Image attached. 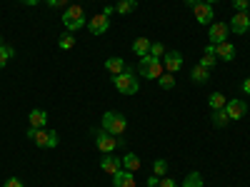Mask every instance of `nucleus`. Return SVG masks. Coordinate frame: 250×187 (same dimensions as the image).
<instances>
[{
    "instance_id": "nucleus-1",
    "label": "nucleus",
    "mask_w": 250,
    "mask_h": 187,
    "mask_svg": "<svg viewBox=\"0 0 250 187\" xmlns=\"http://www.w3.org/2000/svg\"><path fill=\"white\" fill-rule=\"evenodd\" d=\"M113 85H115L118 93H123V95H135L138 88H140V82H138V75H135L130 68H125L120 75L113 77Z\"/></svg>"
},
{
    "instance_id": "nucleus-2",
    "label": "nucleus",
    "mask_w": 250,
    "mask_h": 187,
    "mask_svg": "<svg viewBox=\"0 0 250 187\" xmlns=\"http://www.w3.org/2000/svg\"><path fill=\"white\" fill-rule=\"evenodd\" d=\"M28 140H33L38 148H58V132L45 128H28Z\"/></svg>"
},
{
    "instance_id": "nucleus-3",
    "label": "nucleus",
    "mask_w": 250,
    "mask_h": 187,
    "mask_svg": "<svg viewBox=\"0 0 250 187\" xmlns=\"http://www.w3.org/2000/svg\"><path fill=\"white\" fill-rule=\"evenodd\" d=\"M138 73L145 75L148 80H158L163 75V60L153 57V55H143L140 62H138Z\"/></svg>"
},
{
    "instance_id": "nucleus-4",
    "label": "nucleus",
    "mask_w": 250,
    "mask_h": 187,
    "mask_svg": "<svg viewBox=\"0 0 250 187\" xmlns=\"http://www.w3.org/2000/svg\"><path fill=\"white\" fill-rule=\"evenodd\" d=\"M62 25H65L68 33L80 30L83 25H85V10H83L80 5H70V8H65V15H62Z\"/></svg>"
},
{
    "instance_id": "nucleus-5",
    "label": "nucleus",
    "mask_w": 250,
    "mask_h": 187,
    "mask_svg": "<svg viewBox=\"0 0 250 187\" xmlns=\"http://www.w3.org/2000/svg\"><path fill=\"white\" fill-rule=\"evenodd\" d=\"M125 128H128V120H125V115H120V112H115V110H110V112L103 115V130H108L110 135L120 137V135L125 132Z\"/></svg>"
},
{
    "instance_id": "nucleus-6",
    "label": "nucleus",
    "mask_w": 250,
    "mask_h": 187,
    "mask_svg": "<svg viewBox=\"0 0 250 187\" xmlns=\"http://www.w3.org/2000/svg\"><path fill=\"white\" fill-rule=\"evenodd\" d=\"M93 135H95V145H98V150H100L103 155L113 152L115 148H120V145H123V140H120V137H115V135H110L108 130H95Z\"/></svg>"
},
{
    "instance_id": "nucleus-7",
    "label": "nucleus",
    "mask_w": 250,
    "mask_h": 187,
    "mask_svg": "<svg viewBox=\"0 0 250 187\" xmlns=\"http://www.w3.org/2000/svg\"><path fill=\"white\" fill-rule=\"evenodd\" d=\"M108 28H110V18H108L105 13H98V15H93V18L88 20V30H90V35H105Z\"/></svg>"
},
{
    "instance_id": "nucleus-8",
    "label": "nucleus",
    "mask_w": 250,
    "mask_h": 187,
    "mask_svg": "<svg viewBox=\"0 0 250 187\" xmlns=\"http://www.w3.org/2000/svg\"><path fill=\"white\" fill-rule=\"evenodd\" d=\"M228 33H230V28H228L225 23H210V30H208V40H210V45L225 43V40H228Z\"/></svg>"
},
{
    "instance_id": "nucleus-9",
    "label": "nucleus",
    "mask_w": 250,
    "mask_h": 187,
    "mask_svg": "<svg viewBox=\"0 0 250 187\" xmlns=\"http://www.w3.org/2000/svg\"><path fill=\"white\" fill-rule=\"evenodd\" d=\"M225 112H228V117H230V120H243L245 115H248V105H245V102L243 100H228L225 102Z\"/></svg>"
},
{
    "instance_id": "nucleus-10",
    "label": "nucleus",
    "mask_w": 250,
    "mask_h": 187,
    "mask_svg": "<svg viewBox=\"0 0 250 187\" xmlns=\"http://www.w3.org/2000/svg\"><path fill=\"white\" fill-rule=\"evenodd\" d=\"M230 28L233 33H238V35H245L248 30H250V15L248 13H235L233 18H230Z\"/></svg>"
},
{
    "instance_id": "nucleus-11",
    "label": "nucleus",
    "mask_w": 250,
    "mask_h": 187,
    "mask_svg": "<svg viewBox=\"0 0 250 187\" xmlns=\"http://www.w3.org/2000/svg\"><path fill=\"white\" fill-rule=\"evenodd\" d=\"M100 168H103V172H105V175H115V172L123 170V160L108 152V155L100 157Z\"/></svg>"
},
{
    "instance_id": "nucleus-12",
    "label": "nucleus",
    "mask_w": 250,
    "mask_h": 187,
    "mask_svg": "<svg viewBox=\"0 0 250 187\" xmlns=\"http://www.w3.org/2000/svg\"><path fill=\"white\" fill-rule=\"evenodd\" d=\"M193 13H195V20L200 25H210L213 23V5H208V3H198L195 8H193Z\"/></svg>"
},
{
    "instance_id": "nucleus-13",
    "label": "nucleus",
    "mask_w": 250,
    "mask_h": 187,
    "mask_svg": "<svg viewBox=\"0 0 250 187\" xmlns=\"http://www.w3.org/2000/svg\"><path fill=\"white\" fill-rule=\"evenodd\" d=\"M163 62H165L163 68L168 70V73H178V70L183 68V53H178V50H170V53H165Z\"/></svg>"
},
{
    "instance_id": "nucleus-14",
    "label": "nucleus",
    "mask_w": 250,
    "mask_h": 187,
    "mask_svg": "<svg viewBox=\"0 0 250 187\" xmlns=\"http://www.w3.org/2000/svg\"><path fill=\"white\" fill-rule=\"evenodd\" d=\"M215 55H218V60H225V62H230V60H235V45L233 43H218L215 45Z\"/></svg>"
},
{
    "instance_id": "nucleus-15",
    "label": "nucleus",
    "mask_w": 250,
    "mask_h": 187,
    "mask_svg": "<svg viewBox=\"0 0 250 187\" xmlns=\"http://www.w3.org/2000/svg\"><path fill=\"white\" fill-rule=\"evenodd\" d=\"M113 187H135V175L128 170H120L113 175Z\"/></svg>"
},
{
    "instance_id": "nucleus-16",
    "label": "nucleus",
    "mask_w": 250,
    "mask_h": 187,
    "mask_svg": "<svg viewBox=\"0 0 250 187\" xmlns=\"http://www.w3.org/2000/svg\"><path fill=\"white\" fill-rule=\"evenodd\" d=\"M28 122H30V128H45V122H48V112H45V110H40V108H35V110H30Z\"/></svg>"
},
{
    "instance_id": "nucleus-17",
    "label": "nucleus",
    "mask_w": 250,
    "mask_h": 187,
    "mask_svg": "<svg viewBox=\"0 0 250 187\" xmlns=\"http://www.w3.org/2000/svg\"><path fill=\"white\" fill-rule=\"evenodd\" d=\"M125 68H128V65H125V60H123V57H108V60H105V70H108L113 77L120 75Z\"/></svg>"
},
{
    "instance_id": "nucleus-18",
    "label": "nucleus",
    "mask_w": 250,
    "mask_h": 187,
    "mask_svg": "<svg viewBox=\"0 0 250 187\" xmlns=\"http://www.w3.org/2000/svg\"><path fill=\"white\" fill-rule=\"evenodd\" d=\"M150 45H153V43L143 35V37H138L135 43H133V53H135V55H140V57H143V55H150Z\"/></svg>"
},
{
    "instance_id": "nucleus-19",
    "label": "nucleus",
    "mask_w": 250,
    "mask_h": 187,
    "mask_svg": "<svg viewBox=\"0 0 250 187\" xmlns=\"http://www.w3.org/2000/svg\"><path fill=\"white\" fill-rule=\"evenodd\" d=\"M120 160H123V170H128V172H138L140 170V157L138 155L128 152V155L120 157Z\"/></svg>"
},
{
    "instance_id": "nucleus-20",
    "label": "nucleus",
    "mask_w": 250,
    "mask_h": 187,
    "mask_svg": "<svg viewBox=\"0 0 250 187\" xmlns=\"http://www.w3.org/2000/svg\"><path fill=\"white\" fill-rule=\"evenodd\" d=\"M190 77H193V82H208V80H210V70L203 68L200 62H198V65L190 70Z\"/></svg>"
},
{
    "instance_id": "nucleus-21",
    "label": "nucleus",
    "mask_w": 250,
    "mask_h": 187,
    "mask_svg": "<svg viewBox=\"0 0 250 187\" xmlns=\"http://www.w3.org/2000/svg\"><path fill=\"white\" fill-rule=\"evenodd\" d=\"M115 10H118L120 15H130V13L138 10V0H120V3L115 5Z\"/></svg>"
},
{
    "instance_id": "nucleus-22",
    "label": "nucleus",
    "mask_w": 250,
    "mask_h": 187,
    "mask_svg": "<svg viewBox=\"0 0 250 187\" xmlns=\"http://www.w3.org/2000/svg\"><path fill=\"white\" fill-rule=\"evenodd\" d=\"M225 95L223 93H213L210 97H208V105H210V110H223L225 108Z\"/></svg>"
},
{
    "instance_id": "nucleus-23",
    "label": "nucleus",
    "mask_w": 250,
    "mask_h": 187,
    "mask_svg": "<svg viewBox=\"0 0 250 187\" xmlns=\"http://www.w3.org/2000/svg\"><path fill=\"white\" fill-rule=\"evenodd\" d=\"M228 122H230V117H228L225 108L223 110H213V125H215V128H225Z\"/></svg>"
},
{
    "instance_id": "nucleus-24",
    "label": "nucleus",
    "mask_w": 250,
    "mask_h": 187,
    "mask_svg": "<svg viewBox=\"0 0 250 187\" xmlns=\"http://www.w3.org/2000/svg\"><path fill=\"white\" fill-rule=\"evenodd\" d=\"M58 48L60 50H73L75 48V35H60V40H58Z\"/></svg>"
},
{
    "instance_id": "nucleus-25",
    "label": "nucleus",
    "mask_w": 250,
    "mask_h": 187,
    "mask_svg": "<svg viewBox=\"0 0 250 187\" xmlns=\"http://www.w3.org/2000/svg\"><path fill=\"white\" fill-rule=\"evenodd\" d=\"M158 82H160V88H163V90H173V88H175V75H173V73L160 75V77H158Z\"/></svg>"
},
{
    "instance_id": "nucleus-26",
    "label": "nucleus",
    "mask_w": 250,
    "mask_h": 187,
    "mask_svg": "<svg viewBox=\"0 0 250 187\" xmlns=\"http://www.w3.org/2000/svg\"><path fill=\"white\" fill-rule=\"evenodd\" d=\"M183 187H203V177H200V172H190V175L185 177Z\"/></svg>"
},
{
    "instance_id": "nucleus-27",
    "label": "nucleus",
    "mask_w": 250,
    "mask_h": 187,
    "mask_svg": "<svg viewBox=\"0 0 250 187\" xmlns=\"http://www.w3.org/2000/svg\"><path fill=\"white\" fill-rule=\"evenodd\" d=\"M153 175H158V177L168 175V162H165V160H155L153 162Z\"/></svg>"
},
{
    "instance_id": "nucleus-28",
    "label": "nucleus",
    "mask_w": 250,
    "mask_h": 187,
    "mask_svg": "<svg viewBox=\"0 0 250 187\" xmlns=\"http://www.w3.org/2000/svg\"><path fill=\"white\" fill-rule=\"evenodd\" d=\"M15 55V50L10 45H0V68H5V62Z\"/></svg>"
},
{
    "instance_id": "nucleus-29",
    "label": "nucleus",
    "mask_w": 250,
    "mask_h": 187,
    "mask_svg": "<svg viewBox=\"0 0 250 187\" xmlns=\"http://www.w3.org/2000/svg\"><path fill=\"white\" fill-rule=\"evenodd\" d=\"M215 62H218V55H215V53H205V55L200 57V65H203V68H208V70L215 68Z\"/></svg>"
},
{
    "instance_id": "nucleus-30",
    "label": "nucleus",
    "mask_w": 250,
    "mask_h": 187,
    "mask_svg": "<svg viewBox=\"0 0 250 187\" xmlns=\"http://www.w3.org/2000/svg\"><path fill=\"white\" fill-rule=\"evenodd\" d=\"M150 55L163 60V55H165V45H163V43H153V45H150Z\"/></svg>"
},
{
    "instance_id": "nucleus-31",
    "label": "nucleus",
    "mask_w": 250,
    "mask_h": 187,
    "mask_svg": "<svg viewBox=\"0 0 250 187\" xmlns=\"http://www.w3.org/2000/svg\"><path fill=\"white\" fill-rule=\"evenodd\" d=\"M233 8H235V13H248L250 0H233Z\"/></svg>"
},
{
    "instance_id": "nucleus-32",
    "label": "nucleus",
    "mask_w": 250,
    "mask_h": 187,
    "mask_svg": "<svg viewBox=\"0 0 250 187\" xmlns=\"http://www.w3.org/2000/svg\"><path fill=\"white\" fill-rule=\"evenodd\" d=\"M3 187H25V185H23V180H20V177H8Z\"/></svg>"
},
{
    "instance_id": "nucleus-33",
    "label": "nucleus",
    "mask_w": 250,
    "mask_h": 187,
    "mask_svg": "<svg viewBox=\"0 0 250 187\" xmlns=\"http://www.w3.org/2000/svg\"><path fill=\"white\" fill-rule=\"evenodd\" d=\"M158 187H178V182H175L173 177H160V182H158Z\"/></svg>"
},
{
    "instance_id": "nucleus-34",
    "label": "nucleus",
    "mask_w": 250,
    "mask_h": 187,
    "mask_svg": "<svg viewBox=\"0 0 250 187\" xmlns=\"http://www.w3.org/2000/svg\"><path fill=\"white\" fill-rule=\"evenodd\" d=\"M45 3H48L50 8H65V3H68V0H45Z\"/></svg>"
},
{
    "instance_id": "nucleus-35",
    "label": "nucleus",
    "mask_w": 250,
    "mask_h": 187,
    "mask_svg": "<svg viewBox=\"0 0 250 187\" xmlns=\"http://www.w3.org/2000/svg\"><path fill=\"white\" fill-rule=\"evenodd\" d=\"M243 93H245V95H250V75L243 80Z\"/></svg>"
},
{
    "instance_id": "nucleus-36",
    "label": "nucleus",
    "mask_w": 250,
    "mask_h": 187,
    "mask_svg": "<svg viewBox=\"0 0 250 187\" xmlns=\"http://www.w3.org/2000/svg\"><path fill=\"white\" fill-rule=\"evenodd\" d=\"M158 182H160V177H158V175H153V177L148 180V187H158Z\"/></svg>"
},
{
    "instance_id": "nucleus-37",
    "label": "nucleus",
    "mask_w": 250,
    "mask_h": 187,
    "mask_svg": "<svg viewBox=\"0 0 250 187\" xmlns=\"http://www.w3.org/2000/svg\"><path fill=\"white\" fill-rule=\"evenodd\" d=\"M183 3H185V5H190V8H195L198 3H203V0H183Z\"/></svg>"
},
{
    "instance_id": "nucleus-38",
    "label": "nucleus",
    "mask_w": 250,
    "mask_h": 187,
    "mask_svg": "<svg viewBox=\"0 0 250 187\" xmlns=\"http://www.w3.org/2000/svg\"><path fill=\"white\" fill-rule=\"evenodd\" d=\"M20 3H25V5H38L40 0H20Z\"/></svg>"
},
{
    "instance_id": "nucleus-39",
    "label": "nucleus",
    "mask_w": 250,
    "mask_h": 187,
    "mask_svg": "<svg viewBox=\"0 0 250 187\" xmlns=\"http://www.w3.org/2000/svg\"><path fill=\"white\" fill-rule=\"evenodd\" d=\"M203 3H208V5H213V3H218V0H203Z\"/></svg>"
},
{
    "instance_id": "nucleus-40",
    "label": "nucleus",
    "mask_w": 250,
    "mask_h": 187,
    "mask_svg": "<svg viewBox=\"0 0 250 187\" xmlns=\"http://www.w3.org/2000/svg\"><path fill=\"white\" fill-rule=\"evenodd\" d=\"M0 45H5V43H3V37H0Z\"/></svg>"
}]
</instances>
